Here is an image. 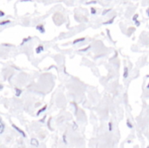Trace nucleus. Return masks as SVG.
<instances>
[{
    "instance_id": "17",
    "label": "nucleus",
    "mask_w": 149,
    "mask_h": 148,
    "mask_svg": "<svg viewBox=\"0 0 149 148\" xmlns=\"http://www.w3.org/2000/svg\"><path fill=\"white\" fill-rule=\"evenodd\" d=\"M90 48H91V46H88L87 48H85V49H81L80 51H87L88 49H90Z\"/></svg>"
},
{
    "instance_id": "21",
    "label": "nucleus",
    "mask_w": 149,
    "mask_h": 148,
    "mask_svg": "<svg viewBox=\"0 0 149 148\" xmlns=\"http://www.w3.org/2000/svg\"><path fill=\"white\" fill-rule=\"evenodd\" d=\"M25 1H31V0H22V2H25Z\"/></svg>"
},
{
    "instance_id": "20",
    "label": "nucleus",
    "mask_w": 149,
    "mask_h": 148,
    "mask_svg": "<svg viewBox=\"0 0 149 148\" xmlns=\"http://www.w3.org/2000/svg\"><path fill=\"white\" fill-rule=\"evenodd\" d=\"M146 12H147L148 16V17H149V8H148V10H147V11H146Z\"/></svg>"
},
{
    "instance_id": "14",
    "label": "nucleus",
    "mask_w": 149,
    "mask_h": 148,
    "mask_svg": "<svg viewBox=\"0 0 149 148\" xmlns=\"http://www.w3.org/2000/svg\"><path fill=\"white\" fill-rule=\"evenodd\" d=\"M91 14L92 15H95L96 14V10L94 8H91Z\"/></svg>"
},
{
    "instance_id": "23",
    "label": "nucleus",
    "mask_w": 149,
    "mask_h": 148,
    "mask_svg": "<svg viewBox=\"0 0 149 148\" xmlns=\"http://www.w3.org/2000/svg\"><path fill=\"white\" fill-rule=\"evenodd\" d=\"M147 148H149V147H147Z\"/></svg>"
},
{
    "instance_id": "12",
    "label": "nucleus",
    "mask_w": 149,
    "mask_h": 148,
    "mask_svg": "<svg viewBox=\"0 0 149 148\" xmlns=\"http://www.w3.org/2000/svg\"><path fill=\"white\" fill-rule=\"evenodd\" d=\"M113 130V123H112V122H109V123H108V131H109V132H112Z\"/></svg>"
},
{
    "instance_id": "2",
    "label": "nucleus",
    "mask_w": 149,
    "mask_h": 148,
    "mask_svg": "<svg viewBox=\"0 0 149 148\" xmlns=\"http://www.w3.org/2000/svg\"><path fill=\"white\" fill-rule=\"evenodd\" d=\"M36 29L40 32V33H45V27L43 24H38L36 26Z\"/></svg>"
},
{
    "instance_id": "1",
    "label": "nucleus",
    "mask_w": 149,
    "mask_h": 148,
    "mask_svg": "<svg viewBox=\"0 0 149 148\" xmlns=\"http://www.w3.org/2000/svg\"><path fill=\"white\" fill-rule=\"evenodd\" d=\"M11 126H12V127H13V128H14V129H15L18 133H20L24 138H26V134H25V133H24L22 129H20L19 127H17V126L16 125H14V124H12V125H11Z\"/></svg>"
},
{
    "instance_id": "13",
    "label": "nucleus",
    "mask_w": 149,
    "mask_h": 148,
    "mask_svg": "<svg viewBox=\"0 0 149 148\" xmlns=\"http://www.w3.org/2000/svg\"><path fill=\"white\" fill-rule=\"evenodd\" d=\"M31 39V38H24V40L22 41V43H21V45H23L24 44H25V42H27V41H29Z\"/></svg>"
},
{
    "instance_id": "9",
    "label": "nucleus",
    "mask_w": 149,
    "mask_h": 148,
    "mask_svg": "<svg viewBox=\"0 0 149 148\" xmlns=\"http://www.w3.org/2000/svg\"><path fill=\"white\" fill-rule=\"evenodd\" d=\"M10 23H11L10 20H3V21L0 22V25H1V26H3V25H5V24H10Z\"/></svg>"
},
{
    "instance_id": "16",
    "label": "nucleus",
    "mask_w": 149,
    "mask_h": 148,
    "mask_svg": "<svg viewBox=\"0 0 149 148\" xmlns=\"http://www.w3.org/2000/svg\"><path fill=\"white\" fill-rule=\"evenodd\" d=\"M63 141H64L65 144H67V140H66V136L65 135L63 136Z\"/></svg>"
},
{
    "instance_id": "11",
    "label": "nucleus",
    "mask_w": 149,
    "mask_h": 148,
    "mask_svg": "<svg viewBox=\"0 0 149 148\" xmlns=\"http://www.w3.org/2000/svg\"><path fill=\"white\" fill-rule=\"evenodd\" d=\"M127 127L130 128V129H133V128H134V126H133V124L130 122L129 120H127Z\"/></svg>"
},
{
    "instance_id": "4",
    "label": "nucleus",
    "mask_w": 149,
    "mask_h": 148,
    "mask_svg": "<svg viewBox=\"0 0 149 148\" xmlns=\"http://www.w3.org/2000/svg\"><path fill=\"white\" fill-rule=\"evenodd\" d=\"M31 144L33 147H38V146H39V143H38V141L36 139H31Z\"/></svg>"
},
{
    "instance_id": "19",
    "label": "nucleus",
    "mask_w": 149,
    "mask_h": 148,
    "mask_svg": "<svg viewBox=\"0 0 149 148\" xmlns=\"http://www.w3.org/2000/svg\"><path fill=\"white\" fill-rule=\"evenodd\" d=\"M0 14H1V15H0L1 17H3L4 16V13H3V11H2V10H0Z\"/></svg>"
},
{
    "instance_id": "18",
    "label": "nucleus",
    "mask_w": 149,
    "mask_h": 148,
    "mask_svg": "<svg viewBox=\"0 0 149 148\" xmlns=\"http://www.w3.org/2000/svg\"><path fill=\"white\" fill-rule=\"evenodd\" d=\"M110 10H111V9H108V10H104V11H103V13H102V15H105L106 13H107V12H108V11H110Z\"/></svg>"
},
{
    "instance_id": "10",
    "label": "nucleus",
    "mask_w": 149,
    "mask_h": 148,
    "mask_svg": "<svg viewBox=\"0 0 149 148\" xmlns=\"http://www.w3.org/2000/svg\"><path fill=\"white\" fill-rule=\"evenodd\" d=\"M85 40H86V38H80L75 39V40L73 41V44H77V43H79V42H84Z\"/></svg>"
},
{
    "instance_id": "8",
    "label": "nucleus",
    "mask_w": 149,
    "mask_h": 148,
    "mask_svg": "<svg viewBox=\"0 0 149 148\" xmlns=\"http://www.w3.org/2000/svg\"><path fill=\"white\" fill-rule=\"evenodd\" d=\"M21 93H22V90H20L18 88H15V95L17 97H19L21 95Z\"/></svg>"
},
{
    "instance_id": "6",
    "label": "nucleus",
    "mask_w": 149,
    "mask_h": 148,
    "mask_svg": "<svg viewBox=\"0 0 149 148\" xmlns=\"http://www.w3.org/2000/svg\"><path fill=\"white\" fill-rule=\"evenodd\" d=\"M4 128H5V125L3 123V121L1 120V122H0V134H2L4 132Z\"/></svg>"
},
{
    "instance_id": "15",
    "label": "nucleus",
    "mask_w": 149,
    "mask_h": 148,
    "mask_svg": "<svg viewBox=\"0 0 149 148\" xmlns=\"http://www.w3.org/2000/svg\"><path fill=\"white\" fill-rule=\"evenodd\" d=\"M113 19H114V17H113V18H112V19H110L109 21H107V22L104 23V24H112V23H113Z\"/></svg>"
},
{
    "instance_id": "7",
    "label": "nucleus",
    "mask_w": 149,
    "mask_h": 148,
    "mask_svg": "<svg viewBox=\"0 0 149 148\" xmlns=\"http://www.w3.org/2000/svg\"><path fill=\"white\" fill-rule=\"evenodd\" d=\"M46 109H47V106L45 105V106H44L43 108H41L40 110H38V113H37V115H38V116H39V115H40V114H41L42 113H44V112H45V111Z\"/></svg>"
},
{
    "instance_id": "3",
    "label": "nucleus",
    "mask_w": 149,
    "mask_h": 148,
    "mask_svg": "<svg viewBox=\"0 0 149 148\" xmlns=\"http://www.w3.org/2000/svg\"><path fill=\"white\" fill-rule=\"evenodd\" d=\"M43 51H44V46H43L42 44L38 45V47L35 49V51H36V53H37V54H39V53H41Z\"/></svg>"
},
{
    "instance_id": "5",
    "label": "nucleus",
    "mask_w": 149,
    "mask_h": 148,
    "mask_svg": "<svg viewBox=\"0 0 149 148\" xmlns=\"http://www.w3.org/2000/svg\"><path fill=\"white\" fill-rule=\"evenodd\" d=\"M128 75H129V72H128V68L127 67H125L124 68V73H123V78L126 79L128 78Z\"/></svg>"
},
{
    "instance_id": "22",
    "label": "nucleus",
    "mask_w": 149,
    "mask_h": 148,
    "mask_svg": "<svg viewBox=\"0 0 149 148\" xmlns=\"http://www.w3.org/2000/svg\"><path fill=\"white\" fill-rule=\"evenodd\" d=\"M147 89H148V90H149V83H148V85H147Z\"/></svg>"
}]
</instances>
